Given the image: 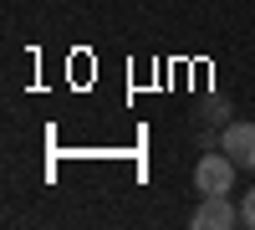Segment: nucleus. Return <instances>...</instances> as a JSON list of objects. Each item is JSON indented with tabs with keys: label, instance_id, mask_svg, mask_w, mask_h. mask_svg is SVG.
Returning <instances> with one entry per match:
<instances>
[{
	"label": "nucleus",
	"instance_id": "1",
	"mask_svg": "<svg viewBox=\"0 0 255 230\" xmlns=\"http://www.w3.org/2000/svg\"><path fill=\"white\" fill-rule=\"evenodd\" d=\"M235 169H240V164L230 154H204L194 164V190L199 195H230V190H235Z\"/></svg>",
	"mask_w": 255,
	"mask_h": 230
},
{
	"label": "nucleus",
	"instance_id": "2",
	"mask_svg": "<svg viewBox=\"0 0 255 230\" xmlns=\"http://www.w3.org/2000/svg\"><path fill=\"white\" fill-rule=\"evenodd\" d=\"M240 225V210L230 195H204L199 210H194V230H235Z\"/></svg>",
	"mask_w": 255,
	"mask_h": 230
},
{
	"label": "nucleus",
	"instance_id": "3",
	"mask_svg": "<svg viewBox=\"0 0 255 230\" xmlns=\"http://www.w3.org/2000/svg\"><path fill=\"white\" fill-rule=\"evenodd\" d=\"M220 149L240 164V169H255V123H225Z\"/></svg>",
	"mask_w": 255,
	"mask_h": 230
},
{
	"label": "nucleus",
	"instance_id": "4",
	"mask_svg": "<svg viewBox=\"0 0 255 230\" xmlns=\"http://www.w3.org/2000/svg\"><path fill=\"white\" fill-rule=\"evenodd\" d=\"M240 225H250V230H255V190L240 200Z\"/></svg>",
	"mask_w": 255,
	"mask_h": 230
}]
</instances>
